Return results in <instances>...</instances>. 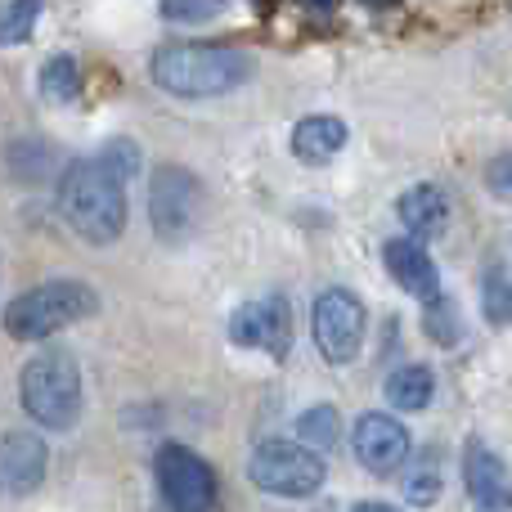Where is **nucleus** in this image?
Here are the masks:
<instances>
[{
	"label": "nucleus",
	"mask_w": 512,
	"mask_h": 512,
	"mask_svg": "<svg viewBox=\"0 0 512 512\" xmlns=\"http://www.w3.org/2000/svg\"><path fill=\"white\" fill-rule=\"evenodd\" d=\"M364 5H391V0H364Z\"/></svg>",
	"instance_id": "nucleus-26"
},
{
	"label": "nucleus",
	"mask_w": 512,
	"mask_h": 512,
	"mask_svg": "<svg viewBox=\"0 0 512 512\" xmlns=\"http://www.w3.org/2000/svg\"><path fill=\"white\" fill-rule=\"evenodd\" d=\"M252 54L243 45L212 41V45H162L153 54V81L167 95L180 99H216L252 77Z\"/></svg>",
	"instance_id": "nucleus-2"
},
{
	"label": "nucleus",
	"mask_w": 512,
	"mask_h": 512,
	"mask_svg": "<svg viewBox=\"0 0 512 512\" xmlns=\"http://www.w3.org/2000/svg\"><path fill=\"white\" fill-rule=\"evenodd\" d=\"M355 512H400V508H391V504H355Z\"/></svg>",
	"instance_id": "nucleus-25"
},
{
	"label": "nucleus",
	"mask_w": 512,
	"mask_h": 512,
	"mask_svg": "<svg viewBox=\"0 0 512 512\" xmlns=\"http://www.w3.org/2000/svg\"><path fill=\"white\" fill-rule=\"evenodd\" d=\"M198 212H203V185H198L194 171L185 167H162L149 185V216L158 239L180 243L194 234Z\"/></svg>",
	"instance_id": "nucleus-7"
},
{
	"label": "nucleus",
	"mask_w": 512,
	"mask_h": 512,
	"mask_svg": "<svg viewBox=\"0 0 512 512\" xmlns=\"http://www.w3.org/2000/svg\"><path fill=\"white\" fill-rule=\"evenodd\" d=\"M297 436H301V445H310V450H333L337 445V409L333 405H315V409H306V414L297 418Z\"/></svg>",
	"instance_id": "nucleus-18"
},
{
	"label": "nucleus",
	"mask_w": 512,
	"mask_h": 512,
	"mask_svg": "<svg viewBox=\"0 0 512 512\" xmlns=\"http://www.w3.org/2000/svg\"><path fill=\"white\" fill-rule=\"evenodd\" d=\"M319 512H333V508H328V504H324V508H319Z\"/></svg>",
	"instance_id": "nucleus-28"
},
{
	"label": "nucleus",
	"mask_w": 512,
	"mask_h": 512,
	"mask_svg": "<svg viewBox=\"0 0 512 512\" xmlns=\"http://www.w3.org/2000/svg\"><path fill=\"white\" fill-rule=\"evenodd\" d=\"M351 445H355V459H360L364 472H373V477H391V472H400L409 463L405 423H396L391 414H378V409L355 418Z\"/></svg>",
	"instance_id": "nucleus-9"
},
{
	"label": "nucleus",
	"mask_w": 512,
	"mask_h": 512,
	"mask_svg": "<svg viewBox=\"0 0 512 512\" xmlns=\"http://www.w3.org/2000/svg\"><path fill=\"white\" fill-rule=\"evenodd\" d=\"M436 396V378L427 364H405V369H396L387 378V400L391 409H405V414H418V409H427Z\"/></svg>",
	"instance_id": "nucleus-16"
},
{
	"label": "nucleus",
	"mask_w": 512,
	"mask_h": 512,
	"mask_svg": "<svg viewBox=\"0 0 512 512\" xmlns=\"http://www.w3.org/2000/svg\"><path fill=\"white\" fill-rule=\"evenodd\" d=\"M463 486L477 512H512V472L508 463L490 450L486 441L472 436L463 450Z\"/></svg>",
	"instance_id": "nucleus-11"
},
{
	"label": "nucleus",
	"mask_w": 512,
	"mask_h": 512,
	"mask_svg": "<svg viewBox=\"0 0 512 512\" xmlns=\"http://www.w3.org/2000/svg\"><path fill=\"white\" fill-rule=\"evenodd\" d=\"M481 297H486V315L495 319V324H508V319H512V270L495 265V270L486 274V288H481Z\"/></svg>",
	"instance_id": "nucleus-21"
},
{
	"label": "nucleus",
	"mask_w": 512,
	"mask_h": 512,
	"mask_svg": "<svg viewBox=\"0 0 512 512\" xmlns=\"http://www.w3.org/2000/svg\"><path fill=\"white\" fill-rule=\"evenodd\" d=\"M423 328H427V337H432V342H441V346L459 342L463 328H459V310H454V301L450 297H432V301H427Z\"/></svg>",
	"instance_id": "nucleus-20"
},
{
	"label": "nucleus",
	"mask_w": 512,
	"mask_h": 512,
	"mask_svg": "<svg viewBox=\"0 0 512 512\" xmlns=\"http://www.w3.org/2000/svg\"><path fill=\"white\" fill-rule=\"evenodd\" d=\"M396 216L414 239H436L445 230V221H450V198H445L441 185H414L400 194Z\"/></svg>",
	"instance_id": "nucleus-14"
},
{
	"label": "nucleus",
	"mask_w": 512,
	"mask_h": 512,
	"mask_svg": "<svg viewBox=\"0 0 512 512\" xmlns=\"http://www.w3.org/2000/svg\"><path fill=\"white\" fill-rule=\"evenodd\" d=\"M59 212L95 248L117 243L126 230V176L104 153L72 162L59 180Z\"/></svg>",
	"instance_id": "nucleus-1"
},
{
	"label": "nucleus",
	"mask_w": 512,
	"mask_h": 512,
	"mask_svg": "<svg viewBox=\"0 0 512 512\" xmlns=\"http://www.w3.org/2000/svg\"><path fill=\"white\" fill-rule=\"evenodd\" d=\"M248 477L265 495L310 499V495H319L328 468L319 459V450H310L301 441H265V445H256V454L248 459Z\"/></svg>",
	"instance_id": "nucleus-5"
},
{
	"label": "nucleus",
	"mask_w": 512,
	"mask_h": 512,
	"mask_svg": "<svg viewBox=\"0 0 512 512\" xmlns=\"http://www.w3.org/2000/svg\"><path fill=\"white\" fill-rule=\"evenodd\" d=\"M23 409L50 432H68L81 418V369L68 351H41L23 364L18 378Z\"/></svg>",
	"instance_id": "nucleus-3"
},
{
	"label": "nucleus",
	"mask_w": 512,
	"mask_h": 512,
	"mask_svg": "<svg viewBox=\"0 0 512 512\" xmlns=\"http://www.w3.org/2000/svg\"><path fill=\"white\" fill-rule=\"evenodd\" d=\"M95 306H99L95 288H86V283H77V279H54V283H41V288L9 301L5 333L18 337V342H45V337H54L59 328L95 315Z\"/></svg>",
	"instance_id": "nucleus-4"
},
{
	"label": "nucleus",
	"mask_w": 512,
	"mask_h": 512,
	"mask_svg": "<svg viewBox=\"0 0 512 512\" xmlns=\"http://www.w3.org/2000/svg\"><path fill=\"white\" fill-rule=\"evenodd\" d=\"M315 346L328 364H351L364 346V301L346 288H328L315 301Z\"/></svg>",
	"instance_id": "nucleus-8"
},
{
	"label": "nucleus",
	"mask_w": 512,
	"mask_h": 512,
	"mask_svg": "<svg viewBox=\"0 0 512 512\" xmlns=\"http://www.w3.org/2000/svg\"><path fill=\"white\" fill-rule=\"evenodd\" d=\"M405 499L414 508H432L436 499H441V472H436V463H423V468L405 481Z\"/></svg>",
	"instance_id": "nucleus-22"
},
{
	"label": "nucleus",
	"mask_w": 512,
	"mask_h": 512,
	"mask_svg": "<svg viewBox=\"0 0 512 512\" xmlns=\"http://www.w3.org/2000/svg\"><path fill=\"white\" fill-rule=\"evenodd\" d=\"M382 261H387V274L418 301L441 297V270L427 256V248L418 239H387L382 243Z\"/></svg>",
	"instance_id": "nucleus-13"
},
{
	"label": "nucleus",
	"mask_w": 512,
	"mask_h": 512,
	"mask_svg": "<svg viewBox=\"0 0 512 512\" xmlns=\"http://www.w3.org/2000/svg\"><path fill=\"white\" fill-rule=\"evenodd\" d=\"M45 463H50V450L36 432H9L0 436V495H32L45 481Z\"/></svg>",
	"instance_id": "nucleus-12"
},
{
	"label": "nucleus",
	"mask_w": 512,
	"mask_h": 512,
	"mask_svg": "<svg viewBox=\"0 0 512 512\" xmlns=\"http://www.w3.org/2000/svg\"><path fill=\"white\" fill-rule=\"evenodd\" d=\"M41 0H9L0 9V45H23L41 23Z\"/></svg>",
	"instance_id": "nucleus-17"
},
{
	"label": "nucleus",
	"mask_w": 512,
	"mask_h": 512,
	"mask_svg": "<svg viewBox=\"0 0 512 512\" xmlns=\"http://www.w3.org/2000/svg\"><path fill=\"white\" fill-rule=\"evenodd\" d=\"M310 5H324V9H328V5H333V0H310Z\"/></svg>",
	"instance_id": "nucleus-27"
},
{
	"label": "nucleus",
	"mask_w": 512,
	"mask_h": 512,
	"mask_svg": "<svg viewBox=\"0 0 512 512\" xmlns=\"http://www.w3.org/2000/svg\"><path fill=\"white\" fill-rule=\"evenodd\" d=\"M158 486L171 512H212L216 504V472L198 459L189 445L167 441L158 450Z\"/></svg>",
	"instance_id": "nucleus-6"
},
{
	"label": "nucleus",
	"mask_w": 512,
	"mask_h": 512,
	"mask_svg": "<svg viewBox=\"0 0 512 512\" xmlns=\"http://www.w3.org/2000/svg\"><path fill=\"white\" fill-rule=\"evenodd\" d=\"M230 0H167L162 5V18L171 23H203V18H216Z\"/></svg>",
	"instance_id": "nucleus-23"
},
{
	"label": "nucleus",
	"mask_w": 512,
	"mask_h": 512,
	"mask_svg": "<svg viewBox=\"0 0 512 512\" xmlns=\"http://www.w3.org/2000/svg\"><path fill=\"white\" fill-rule=\"evenodd\" d=\"M346 149V122L333 113H310L292 131V153L301 162H328Z\"/></svg>",
	"instance_id": "nucleus-15"
},
{
	"label": "nucleus",
	"mask_w": 512,
	"mask_h": 512,
	"mask_svg": "<svg viewBox=\"0 0 512 512\" xmlns=\"http://www.w3.org/2000/svg\"><path fill=\"white\" fill-rule=\"evenodd\" d=\"M486 189L495 198H504V203H512V149H504L499 158H490L486 167Z\"/></svg>",
	"instance_id": "nucleus-24"
},
{
	"label": "nucleus",
	"mask_w": 512,
	"mask_h": 512,
	"mask_svg": "<svg viewBox=\"0 0 512 512\" xmlns=\"http://www.w3.org/2000/svg\"><path fill=\"white\" fill-rule=\"evenodd\" d=\"M41 95L50 99V104H68V99L77 95V63H72L68 54H54V59H45V68H41Z\"/></svg>",
	"instance_id": "nucleus-19"
},
{
	"label": "nucleus",
	"mask_w": 512,
	"mask_h": 512,
	"mask_svg": "<svg viewBox=\"0 0 512 512\" xmlns=\"http://www.w3.org/2000/svg\"><path fill=\"white\" fill-rule=\"evenodd\" d=\"M230 337L239 346H252V351H265L274 360H283L292 346V310L283 297H261L248 301V306L234 310L230 319Z\"/></svg>",
	"instance_id": "nucleus-10"
}]
</instances>
